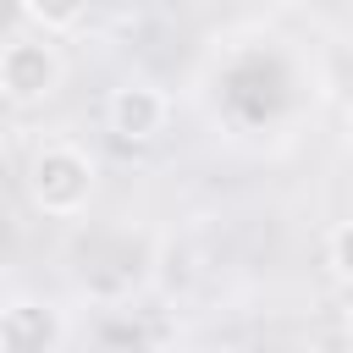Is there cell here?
I'll list each match as a JSON object with an SVG mask.
<instances>
[{"mask_svg":"<svg viewBox=\"0 0 353 353\" xmlns=\"http://www.w3.org/2000/svg\"><path fill=\"white\" fill-rule=\"evenodd\" d=\"M94 188H99V160L83 143L50 138V143L33 149V160H28V199L44 215H55V221L83 215L94 204Z\"/></svg>","mask_w":353,"mask_h":353,"instance_id":"1","label":"cell"},{"mask_svg":"<svg viewBox=\"0 0 353 353\" xmlns=\"http://www.w3.org/2000/svg\"><path fill=\"white\" fill-rule=\"evenodd\" d=\"M61 83H66V61L44 33H17L0 44V99L44 105L50 94H61Z\"/></svg>","mask_w":353,"mask_h":353,"instance_id":"2","label":"cell"},{"mask_svg":"<svg viewBox=\"0 0 353 353\" xmlns=\"http://www.w3.org/2000/svg\"><path fill=\"white\" fill-rule=\"evenodd\" d=\"M165 121H171V99L143 77H127L105 94V127L121 143H154L165 132Z\"/></svg>","mask_w":353,"mask_h":353,"instance_id":"3","label":"cell"},{"mask_svg":"<svg viewBox=\"0 0 353 353\" xmlns=\"http://www.w3.org/2000/svg\"><path fill=\"white\" fill-rule=\"evenodd\" d=\"M342 143H347V154H353V110H347V121H342Z\"/></svg>","mask_w":353,"mask_h":353,"instance_id":"7","label":"cell"},{"mask_svg":"<svg viewBox=\"0 0 353 353\" xmlns=\"http://www.w3.org/2000/svg\"><path fill=\"white\" fill-rule=\"evenodd\" d=\"M342 336H347V353H353V309H347V320H342Z\"/></svg>","mask_w":353,"mask_h":353,"instance_id":"8","label":"cell"},{"mask_svg":"<svg viewBox=\"0 0 353 353\" xmlns=\"http://www.w3.org/2000/svg\"><path fill=\"white\" fill-rule=\"evenodd\" d=\"M347 6H353V0H347Z\"/></svg>","mask_w":353,"mask_h":353,"instance_id":"10","label":"cell"},{"mask_svg":"<svg viewBox=\"0 0 353 353\" xmlns=\"http://www.w3.org/2000/svg\"><path fill=\"white\" fill-rule=\"evenodd\" d=\"M325 265H331L336 281L353 287V221H336V226L325 232Z\"/></svg>","mask_w":353,"mask_h":353,"instance_id":"6","label":"cell"},{"mask_svg":"<svg viewBox=\"0 0 353 353\" xmlns=\"http://www.w3.org/2000/svg\"><path fill=\"white\" fill-rule=\"evenodd\" d=\"M17 6H22V17L50 39V33H72V28H83V17H88L94 0H17Z\"/></svg>","mask_w":353,"mask_h":353,"instance_id":"5","label":"cell"},{"mask_svg":"<svg viewBox=\"0 0 353 353\" xmlns=\"http://www.w3.org/2000/svg\"><path fill=\"white\" fill-rule=\"evenodd\" d=\"M66 342V314L50 298H6L0 303V353H61Z\"/></svg>","mask_w":353,"mask_h":353,"instance_id":"4","label":"cell"},{"mask_svg":"<svg viewBox=\"0 0 353 353\" xmlns=\"http://www.w3.org/2000/svg\"><path fill=\"white\" fill-rule=\"evenodd\" d=\"M121 353H165V347H154V342H138V347H121Z\"/></svg>","mask_w":353,"mask_h":353,"instance_id":"9","label":"cell"}]
</instances>
